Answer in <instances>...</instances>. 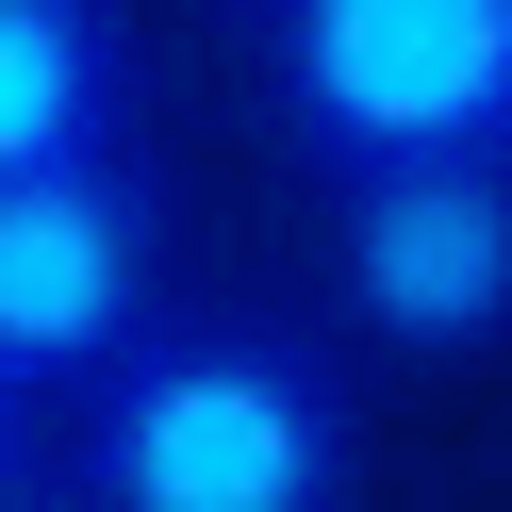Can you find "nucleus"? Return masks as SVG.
<instances>
[{
  "instance_id": "3",
  "label": "nucleus",
  "mask_w": 512,
  "mask_h": 512,
  "mask_svg": "<svg viewBox=\"0 0 512 512\" xmlns=\"http://www.w3.org/2000/svg\"><path fill=\"white\" fill-rule=\"evenodd\" d=\"M149 314H166V199L133 149L0 182V380L17 397H83Z\"/></svg>"
},
{
  "instance_id": "7",
  "label": "nucleus",
  "mask_w": 512,
  "mask_h": 512,
  "mask_svg": "<svg viewBox=\"0 0 512 512\" xmlns=\"http://www.w3.org/2000/svg\"><path fill=\"white\" fill-rule=\"evenodd\" d=\"M0 463H34V397H17V380H0Z\"/></svg>"
},
{
  "instance_id": "6",
  "label": "nucleus",
  "mask_w": 512,
  "mask_h": 512,
  "mask_svg": "<svg viewBox=\"0 0 512 512\" xmlns=\"http://www.w3.org/2000/svg\"><path fill=\"white\" fill-rule=\"evenodd\" d=\"M0 512H83L67 479H34V463H0Z\"/></svg>"
},
{
  "instance_id": "4",
  "label": "nucleus",
  "mask_w": 512,
  "mask_h": 512,
  "mask_svg": "<svg viewBox=\"0 0 512 512\" xmlns=\"http://www.w3.org/2000/svg\"><path fill=\"white\" fill-rule=\"evenodd\" d=\"M331 298L397 364H496L512 347V166L331 182Z\"/></svg>"
},
{
  "instance_id": "1",
  "label": "nucleus",
  "mask_w": 512,
  "mask_h": 512,
  "mask_svg": "<svg viewBox=\"0 0 512 512\" xmlns=\"http://www.w3.org/2000/svg\"><path fill=\"white\" fill-rule=\"evenodd\" d=\"M83 512H347L364 496V413L331 347L281 314H149L67 430Z\"/></svg>"
},
{
  "instance_id": "2",
  "label": "nucleus",
  "mask_w": 512,
  "mask_h": 512,
  "mask_svg": "<svg viewBox=\"0 0 512 512\" xmlns=\"http://www.w3.org/2000/svg\"><path fill=\"white\" fill-rule=\"evenodd\" d=\"M265 116L298 166H512V0H265Z\"/></svg>"
},
{
  "instance_id": "5",
  "label": "nucleus",
  "mask_w": 512,
  "mask_h": 512,
  "mask_svg": "<svg viewBox=\"0 0 512 512\" xmlns=\"http://www.w3.org/2000/svg\"><path fill=\"white\" fill-rule=\"evenodd\" d=\"M133 149V34L116 0H0V182Z\"/></svg>"
}]
</instances>
